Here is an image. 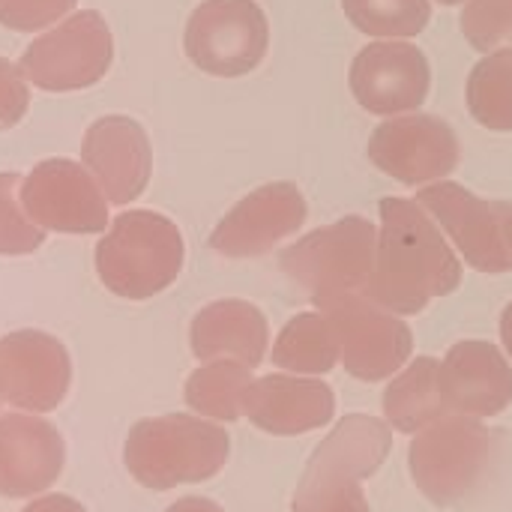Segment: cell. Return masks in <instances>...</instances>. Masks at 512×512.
Masks as SVG:
<instances>
[{
	"label": "cell",
	"instance_id": "cell-1",
	"mask_svg": "<svg viewBox=\"0 0 512 512\" xmlns=\"http://www.w3.org/2000/svg\"><path fill=\"white\" fill-rule=\"evenodd\" d=\"M462 282V264L441 228L411 198H381V234L369 300L393 315H417Z\"/></svg>",
	"mask_w": 512,
	"mask_h": 512
},
{
	"label": "cell",
	"instance_id": "cell-2",
	"mask_svg": "<svg viewBox=\"0 0 512 512\" xmlns=\"http://www.w3.org/2000/svg\"><path fill=\"white\" fill-rule=\"evenodd\" d=\"M393 432L387 423L351 414L318 444L300 486L294 492V512H372L360 483L375 477L390 456Z\"/></svg>",
	"mask_w": 512,
	"mask_h": 512
},
{
	"label": "cell",
	"instance_id": "cell-3",
	"mask_svg": "<svg viewBox=\"0 0 512 512\" xmlns=\"http://www.w3.org/2000/svg\"><path fill=\"white\" fill-rule=\"evenodd\" d=\"M228 453L231 438L222 426L186 414H165L132 426L123 462L135 483L168 492L216 477L225 468Z\"/></svg>",
	"mask_w": 512,
	"mask_h": 512
},
{
	"label": "cell",
	"instance_id": "cell-4",
	"mask_svg": "<svg viewBox=\"0 0 512 512\" xmlns=\"http://www.w3.org/2000/svg\"><path fill=\"white\" fill-rule=\"evenodd\" d=\"M180 228L153 210L120 213L96 246L102 285L123 300H150L174 285L183 270Z\"/></svg>",
	"mask_w": 512,
	"mask_h": 512
},
{
	"label": "cell",
	"instance_id": "cell-5",
	"mask_svg": "<svg viewBox=\"0 0 512 512\" xmlns=\"http://www.w3.org/2000/svg\"><path fill=\"white\" fill-rule=\"evenodd\" d=\"M375 252V225L363 216H345L288 246L282 252V270L318 309H327L348 294H369Z\"/></svg>",
	"mask_w": 512,
	"mask_h": 512
},
{
	"label": "cell",
	"instance_id": "cell-6",
	"mask_svg": "<svg viewBox=\"0 0 512 512\" xmlns=\"http://www.w3.org/2000/svg\"><path fill=\"white\" fill-rule=\"evenodd\" d=\"M501 435L471 417H444L411 441L408 468L417 489L438 507L468 498L495 465Z\"/></svg>",
	"mask_w": 512,
	"mask_h": 512
},
{
	"label": "cell",
	"instance_id": "cell-7",
	"mask_svg": "<svg viewBox=\"0 0 512 512\" xmlns=\"http://www.w3.org/2000/svg\"><path fill=\"white\" fill-rule=\"evenodd\" d=\"M114 60L108 21L96 9H81L42 33L21 54V75L48 93H72L105 78Z\"/></svg>",
	"mask_w": 512,
	"mask_h": 512
},
{
	"label": "cell",
	"instance_id": "cell-8",
	"mask_svg": "<svg viewBox=\"0 0 512 512\" xmlns=\"http://www.w3.org/2000/svg\"><path fill=\"white\" fill-rule=\"evenodd\" d=\"M270 24L255 0H204L186 21V57L207 75L240 78L261 66Z\"/></svg>",
	"mask_w": 512,
	"mask_h": 512
},
{
	"label": "cell",
	"instance_id": "cell-9",
	"mask_svg": "<svg viewBox=\"0 0 512 512\" xmlns=\"http://www.w3.org/2000/svg\"><path fill=\"white\" fill-rule=\"evenodd\" d=\"M324 315L330 321L339 360L357 381H387L411 360L414 336L408 324L366 294H348L330 303Z\"/></svg>",
	"mask_w": 512,
	"mask_h": 512
},
{
	"label": "cell",
	"instance_id": "cell-10",
	"mask_svg": "<svg viewBox=\"0 0 512 512\" xmlns=\"http://www.w3.org/2000/svg\"><path fill=\"white\" fill-rule=\"evenodd\" d=\"M21 204L42 231L99 234L108 228V198L93 174L69 159L39 162L21 183Z\"/></svg>",
	"mask_w": 512,
	"mask_h": 512
},
{
	"label": "cell",
	"instance_id": "cell-11",
	"mask_svg": "<svg viewBox=\"0 0 512 512\" xmlns=\"http://www.w3.org/2000/svg\"><path fill=\"white\" fill-rule=\"evenodd\" d=\"M372 165L405 186L438 183L459 165V138L435 114H408L384 120L366 147Z\"/></svg>",
	"mask_w": 512,
	"mask_h": 512
},
{
	"label": "cell",
	"instance_id": "cell-12",
	"mask_svg": "<svg viewBox=\"0 0 512 512\" xmlns=\"http://www.w3.org/2000/svg\"><path fill=\"white\" fill-rule=\"evenodd\" d=\"M72 384V360L60 339L42 330H15L0 339L3 402L27 414L54 411Z\"/></svg>",
	"mask_w": 512,
	"mask_h": 512
},
{
	"label": "cell",
	"instance_id": "cell-13",
	"mask_svg": "<svg viewBox=\"0 0 512 512\" xmlns=\"http://www.w3.org/2000/svg\"><path fill=\"white\" fill-rule=\"evenodd\" d=\"M432 87L426 54L408 42L366 45L351 63V93L369 114H414Z\"/></svg>",
	"mask_w": 512,
	"mask_h": 512
},
{
	"label": "cell",
	"instance_id": "cell-14",
	"mask_svg": "<svg viewBox=\"0 0 512 512\" xmlns=\"http://www.w3.org/2000/svg\"><path fill=\"white\" fill-rule=\"evenodd\" d=\"M306 216V198L294 183H267L225 213L210 234V246L225 258H258L297 234Z\"/></svg>",
	"mask_w": 512,
	"mask_h": 512
},
{
	"label": "cell",
	"instance_id": "cell-15",
	"mask_svg": "<svg viewBox=\"0 0 512 512\" xmlns=\"http://www.w3.org/2000/svg\"><path fill=\"white\" fill-rule=\"evenodd\" d=\"M417 204L441 222V228L453 237L456 249L474 270L492 276L510 270L512 258L495 204L450 180H438L420 189Z\"/></svg>",
	"mask_w": 512,
	"mask_h": 512
},
{
	"label": "cell",
	"instance_id": "cell-16",
	"mask_svg": "<svg viewBox=\"0 0 512 512\" xmlns=\"http://www.w3.org/2000/svg\"><path fill=\"white\" fill-rule=\"evenodd\" d=\"M81 159L111 204L135 201L150 183V171H153L150 138L144 126L135 123L132 117L111 114L96 120L84 132Z\"/></svg>",
	"mask_w": 512,
	"mask_h": 512
},
{
	"label": "cell",
	"instance_id": "cell-17",
	"mask_svg": "<svg viewBox=\"0 0 512 512\" xmlns=\"http://www.w3.org/2000/svg\"><path fill=\"white\" fill-rule=\"evenodd\" d=\"M441 387L450 411L483 420L501 414L512 402V366L498 345L465 339L441 363Z\"/></svg>",
	"mask_w": 512,
	"mask_h": 512
},
{
	"label": "cell",
	"instance_id": "cell-18",
	"mask_svg": "<svg viewBox=\"0 0 512 512\" xmlns=\"http://www.w3.org/2000/svg\"><path fill=\"white\" fill-rule=\"evenodd\" d=\"M66 447L60 432L27 414L0 417V495L30 498L51 489L63 471Z\"/></svg>",
	"mask_w": 512,
	"mask_h": 512
},
{
	"label": "cell",
	"instance_id": "cell-19",
	"mask_svg": "<svg viewBox=\"0 0 512 512\" xmlns=\"http://www.w3.org/2000/svg\"><path fill=\"white\" fill-rule=\"evenodd\" d=\"M243 414L267 435H306L327 426L336 414L333 387L300 375H267L252 381Z\"/></svg>",
	"mask_w": 512,
	"mask_h": 512
},
{
	"label": "cell",
	"instance_id": "cell-20",
	"mask_svg": "<svg viewBox=\"0 0 512 512\" xmlns=\"http://www.w3.org/2000/svg\"><path fill=\"white\" fill-rule=\"evenodd\" d=\"M267 318L246 300H216L204 306L189 330L192 354L204 363L234 360L249 369L261 366L267 354Z\"/></svg>",
	"mask_w": 512,
	"mask_h": 512
},
{
	"label": "cell",
	"instance_id": "cell-21",
	"mask_svg": "<svg viewBox=\"0 0 512 512\" xmlns=\"http://www.w3.org/2000/svg\"><path fill=\"white\" fill-rule=\"evenodd\" d=\"M384 417L402 435H417L426 426L450 417V405L441 387V363L435 357H417L384 390Z\"/></svg>",
	"mask_w": 512,
	"mask_h": 512
},
{
	"label": "cell",
	"instance_id": "cell-22",
	"mask_svg": "<svg viewBox=\"0 0 512 512\" xmlns=\"http://www.w3.org/2000/svg\"><path fill=\"white\" fill-rule=\"evenodd\" d=\"M273 363L291 375H327L339 363V348L327 315L303 312L285 324L273 345Z\"/></svg>",
	"mask_w": 512,
	"mask_h": 512
},
{
	"label": "cell",
	"instance_id": "cell-23",
	"mask_svg": "<svg viewBox=\"0 0 512 512\" xmlns=\"http://www.w3.org/2000/svg\"><path fill=\"white\" fill-rule=\"evenodd\" d=\"M252 369L234 360H213L195 369L186 381V405L210 420L234 423L243 414L246 393L252 387Z\"/></svg>",
	"mask_w": 512,
	"mask_h": 512
},
{
	"label": "cell",
	"instance_id": "cell-24",
	"mask_svg": "<svg viewBox=\"0 0 512 512\" xmlns=\"http://www.w3.org/2000/svg\"><path fill=\"white\" fill-rule=\"evenodd\" d=\"M468 108L480 126L512 132V51H495L471 69Z\"/></svg>",
	"mask_w": 512,
	"mask_h": 512
},
{
	"label": "cell",
	"instance_id": "cell-25",
	"mask_svg": "<svg viewBox=\"0 0 512 512\" xmlns=\"http://www.w3.org/2000/svg\"><path fill=\"white\" fill-rule=\"evenodd\" d=\"M342 9L366 36H417L432 21L429 0H342Z\"/></svg>",
	"mask_w": 512,
	"mask_h": 512
},
{
	"label": "cell",
	"instance_id": "cell-26",
	"mask_svg": "<svg viewBox=\"0 0 512 512\" xmlns=\"http://www.w3.org/2000/svg\"><path fill=\"white\" fill-rule=\"evenodd\" d=\"M21 183L18 174H0V255H30L45 240L21 204Z\"/></svg>",
	"mask_w": 512,
	"mask_h": 512
},
{
	"label": "cell",
	"instance_id": "cell-27",
	"mask_svg": "<svg viewBox=\"0 0 512 512\" xmlns=\"http://www.w3.org/2000/svg\"><path fill=\"white\" fill-rule=\"evenodd\" d=\"M459 24L477 51L495 54L512 42V0H468Z\"/></svg>",
	"mask_w": 512,
	"mask_h": 512
},
{
	"label": "cell",
	"instance_id": "cell-28",
	"mask_svg": "<svg viewBox=\"0 0 512 512\" xmlns=\"http://www.w3.org/2000/svg\"><path fill=\"white\" fill-rule=\"evenodd\" d=\"M78 0H0V24L18 33L45 30L69 15Z\"/></svg>",
	"mask_w": 512,
	"mask_h": 512
},
{
	"label": "cell",
	"instance_id": "cell-29",
	"mask_svg": "<svg viewBox=\"0 0 512 512\" xmlns=\"http://www.w3.org/2000/svg\"><path fill=\"white\" fill-rule=\"evenodd\" d=\"M27 105H30L27 78L21 75L15 63L0 57V132L21 123V117L27 114Z\"/></svg>",
	"mask_w": 512,
	"mask_h": 512
},
{
	"label": "cell",
	"instance_id": "cell-30",
	"mask_svg": "<svg viewBox=\"0 0 512 512\" xmlns=\"http://www.w3.org/2000/svg\"><path fill=\"white\" fill-rule=\"evenodd\" d=\"M21 512H87L75 498L69 495H45L33 504H27Z\"/></svg>",
	"mask_w": 512,
	"mask_h": 512
},
{
	"label": "cell",
	"instance_id": "cell-31",
	"mask_svg": "<svg viewBox=\"0 0 512 512\" xmlns=\"http://www.w3.org/2000/svg\"><path fill=\"white\" fill-rule=\"evenodd\" d=\"M165 512H225L219 504H213L210 498H180L177 504H171Z\"/></svg>",
	"mask_w": 512,
	"mask_h": 512
},
{
	"label": "cell",
	"instance_id": "cell-32",
	"mask_svg": "<svg viewBox=\"0 0 512 512\" xmlns=\"http://www.w3.org/2000/svg\"><path fill=\"white\" fill-rule=\"evenodd\" d=\"M498 207V216H501V228H504V240H507V252L512 258V204L507 201H495Z\"/></svg>",
	"mask_w": 512,
	"mask_h": 512
},
{
	"label": "cell",
	"instance_id": "cell-33",
	"mask_svg": "<svg viewBox=\"0 0 512 512\" xmlns=\"http://www.w3.org/2000/svg\"><path fill=\"white\" fill-rule=\"evenodd\" d=\"M501 339H504V348H507V354H510L512 360V303L501 315Z\"/></svg>",
	"mask_w": 512,
	"mask_h": 512
},
{
	"label": "cell",
	"instance_id": "cell-34",
	"mask_svg": "<svg viewBox=\"0 0 512 512\" xmlns=\"http://www.w3.org/2000/svg\"><path fill=\"white\" fill-rule=\"evenodd\" d=\"M438 3H444V6H456V3H462V0H438Z\"/></svg>",
	"mask_w": 512,
	"mask_h": 512
},
{
	"label": "cell",
	"instance_id": "cell-35",
	"mask_svg": "<svg viewBox=\"0 0 512 512\" xmlns=\"http://www.w3.org/2000/svg\"><path fill=\"white\" fill-rule=\"evenodd\" d=\"M0 405H3V393H0Z\"/></svg>",
	"mask_w": 512,
	"mask_h": 512
}]
</instances>
